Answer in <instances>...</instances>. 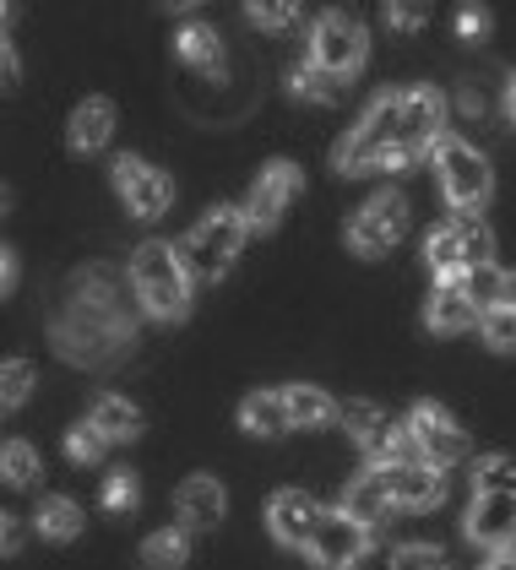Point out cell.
Listing matches in <instances>:
<instances>
[{
	"instance_id": "obj_1",
	"label": "cell",
	"mask_w": 516,
	"mask_h": 570,
	"mask_svg": "<svg viewBox=\"0 0 516 570\" xmlns=\"http://www.w3.org/2000/svg\"><path fill=\"white\" fill-rule=\"evenodd\" d=\"M130 283H136L147 315H158V321H179L191 309V266L164 239H147L130 250Z\"/></svg>"
},
{
	"instance_id": "obj_2",
	"label": "cell",
	"mask_w": 516,
	"mask_h": 570,
	"mask_svg": "<svg viewBox=\"0 0 516 570\" xmlns=\"http://www.w3.org/2000/svg\"><path fill=\"white\" fill-rule=\"evenodd\" d=\"M245 213L240 207H213L207 218L196 223L191 234H185V266L196 272V277H207V283H217L228 266H234V256L245 250Z\"/></svg>"
},
{
	"instance_id": "obj_3",
	"label": "cell",
	"mask_w": 516,
	"mask_h": 570,
	"mask_svg": "<svg viewBox=\"0 0 516 570\" xmlns=\"http://www.w3.org/2000/svg\"><path fill=\"white\" fill-rule=\"evenodd\" d=\"M130 326L120 321V309H93V305H71V315L55 326V348L77 364H109L115 353L126 348Z\"/></svg>"
},
{
	"instance_id": "obj_4",
	"label": "cell",
	"mask_w": 516,
	"mask_h": 570,
	"mask_svg": "<svg viewBox=\"0 0 516 570\" xmlns=\"http://www.w3.org/2000/svg\"><path fill=\"white\" fill-rule=\"evenodd\" d=\"M446 136V98L435 88H408L397 104V147L387 153V169H408L419 153H435V141Z\"/></svg>"
},
{
	"instance_id": "obj_5",
	"label": "cell",
	"mask_w": 516,
	"mask_h": 570,
	"mask_svg": "<svg viewBox=\"0 0 516 570\" xmlns=\"http://www.w3.org/2000/svg\"><path fill=\"white\" fill-rule=\"evenodd\" d=\"M397 104L402 92H387L370 104V115L359 120V131H348L338 141V175H370L387 169V153L397 147Z\"/></svg>"
},
{
	"instance_id": "obj_6",
	"label": "cell",
	"mask_w": 516,
	"mask_h": 570,
	"mask_svg": "<svg viewBox=\"0 0 516 570\" xmlns=\"http://www.w3.org/2000/svg\"><path fill=\"white\" fill-rule=\"evenodd\" d=\"M435 175H440L446 202H451V207H463V213L484 207V202H489V190H495V175H489L484 153L468 147V141H457V136H440V141H435Z\"/></svg>"
},
{
	"instance_id": "obj_7",
	"label": "cell",
	"mask_w": 516,
	"mask_h": 570,
	"mask_svg": "<svg viewBox=\"0 0 516 570\" xmlns=\"http://www.w3.org/2000/svg\"><path fill=\"white\" fill-rule=\"evenodd\" d=\"M425 262H430L446 283H457V272L489 262V228H484L474 213H457V218L440 223L430 239H425Z\"/></svg>"
},
{
	"instance_id": "obj_8",
	"label": "cell",
	"mask_w": 516,
	"mask_h": 570,
	"mask_svg": "<svg viewBox=\"0 0 516 570\" xmlns=\"http://www.w3.org/2000/svg\"><path fill=\"white\" fill-rule=\"evenodd\" d=\"M364 55H370V39H364V28L343 17V11H327L321 22H315V33H310V66H321L327 77H353L359 66H364Z\"/></svg>"
},
{
	"instance_id": "obj_9",
	"label": "cell",
	"mask_w": 516,
	"mask_h": 570,
	"mask_svg": "<svg viewBox=\"0 0 516 570\" xmlns=\"http://www.w3.org/2000/svg\"><path fill=\"white\" fill-rule=\"evenodd\" d=\"M370 554V527H359L343 511H327L315 538H310V560L315 570H359V560Z\"/></svg>"
},
{
	"instance_id": "obj_10",
	"label": "cell",
	"mask_w": 516,
	"mask_h": 570,
	"mask_svg": "<svg viewBox=\"0 0 516 570\" xmlns=\"http://www.w3.org/2000/svg\"><path fill=\"white\" fill-rule=\"evenodd\" d=\"M115 190H120V202L130 207V218H142V223L164 218L174 202L169 175H158L153 164H142V158H130V153L115 158Z\"/></svg>"
},
{
	"instance_id": "obj_11",
	"label": "cell",
	"mask_w": 516,
	"mask_h": 570,
	"mask_svg": "<svg viewBox=\"0 0 516 570\" xmlns=\"http://www.w3.org/2000/svg\"><path fill=\"white\" fill-rule=\"evenodd\" d=\"M408 435H413V451H419L430 468H446V462L468 456V435H463V424H457L446 407H435V402H419V407L408 413Z\"/></svg>"
},
{
	"instance_id": "obj_12",
	"label": "cell",
	"mask_w": 516,
	"mask_h": 570,
	"mask_svg": "<svg viewBox=\"0 0 516 570\" xmlns=\"http://www.w3.org/2000/svg\"><path fill=\"white\" fill-rule=\"evenodd\" d=\"M402 234H408V202L402 196H376L359 218L348 223V245L359 256H387Z\"/></svg>"
},
{
	"instance_id": "obj_13",
	"label": "cell",
	"mask_w": 516,
	"mask_h": 570,
	"mask_svg": "<svg viewBox=\"0 0 516 570\" xmlns=\"http://www.w3.org/2000/svg\"><path fill=\"white\" fill-rule=\"evenodd\" d=\"M294 190H300V169H294L289 158L266 164L261 179L251 185V202L240 207V213H245V228H278V218H283V207H289Z\"/></svg>"
},
{
	"instance_id": "obj_14",
	"label": "cell",
	"mask_w": 516,
	"mask_h": 570,
	"mask_svg": "<svg viewBox=\"0 0 516 570\" xmlns=\"http://www.w3.org/2000/svg\"><path fill=\"white\" fill-rule=\"evenodd\" d=\"M376 473H381L391 511H425V505H440L446 494V479L430 462H402V468H376Z\"/></svg>"
},
{
	"instance_id": "obj_15",
	"label": "cell",
	"mask_w": 516,
	"mask_h": 570,
	"mask_svg": "<svg viewBox=\"0 0 516 570\" xmlns=\"http://www.w3.org/2000/svg\"><path fill=\"white\" fill-rule=\"evenodd\" d=\"M321 517H327V511H321L304 489H283V494H272V505H266V527H272V538H278V543H289V549H310V538H315Z\"/></svg>"
},
{
	"instance_id": "obj_16",
	"label": "cell",
	"mask_w": 516,
	"mask_h": 570,
	"mask_svg": "<svg viewBox=\"0 0 516 570\" xmlns=\"http://www.w3.org/2000/svg\"><path fill=\"white\" fill-rule=\"evenodd\" d=\"M468 538L484 549H512L516 543V494H474V511H468Z\"/></svg>"
},
{
	"instance_id": "obj_17",
	"label": "cell",
	"mask_w": 516,
	"mask_h": 570,
	"mask_svg": "<svg viewBox=\"0 0 516 570\" xmlns=\"http://www.w3.org/2000/svg\"><path fill=\"white\" fill-rule=\"evenodd\" d=\"M174 511H179V527L185 532H207V527L223 522V511H228V494H223V483L217 479H185L179 483V494H174Z\"/></svg>"
},
{
	"instance_id": "obj_18",
	"label": "cell",
	"mask_w": 516,
	"mask_h": 570,
	"mask_svg": "<svg viewBox=\"0 0 516 570\" xmlns=\"http://www.w3.org/2000/svg\"><path fill=\"white\" fill-rule=\"evenodd\" d=\"M109 136H115V104L109 98H82L71 109V126H66L71 153H98V147H109Z\"/></svg>"
},
{
	"instance_id": "obj_19",
	"label": "cell",
	"mask_w": 516,
	"mask_h": 570,
	"mask_svg": "<svg viewBox=\"0 0 516 570\" xmlns=\"http://www.w3.org/2000/svg\"><path fill=\"white\" fill-rule=\"evenodd\" d=\"M478 321V309L468 305V294L457 288V283H440L430 294V305H425V326H430L435 337H451V332H468Z\"/></svg>"
},
{
	"instance_id": "obj_20",
	"label": "cell",
	"mask_w": 516,
	"mask_h": 570,
	"mask_svg": "<svg viewBox=\"0 0 516 570\" xmlns=\"http://www.w3.org/2000/svg\"><path fill=\"white\" fill-rule=\"evenodd\" d=\"M240 430L245 435H261V440H278L289 435V407H283V392H251L240 402Z\"/></svg>"
},
{
	"instance_id": "obj_21",
	"label": "cell",
	"mask_w": 516,
	"mask_h": 570,
	"mask_svg": "<svg viewBox=\"0 0 516 570\" xmlns=\"http://www.w3.org/2000/svg\"><path fill=\"white\" fill-rule=\"evenodd\" d=\"M87 424L98 430L104 440H136L142 435V413L130 407L126 396H115V392H98L93 396V413H87Z\"/></svg>"
},
{
	"instance_id": "obj_22",
	"label": "cell",
	"mask_w": 516,
	"mask_h": 570,
	"mask_svg": "<svg viewBox=\"0 0 516 570\" xmlns=\"http://www.w3.org/2000/svg\"><path fill=\"white\" fill-rule=\"evenodd\" d=\"M33 527H39V538H49V543H71L82 532V505L71 494H43L39 511H33Z\"/></svg>"
},
{
	"instance_id": "obj_23",
	"label": "cell",
	"mask_w": 516,
	"mask_h": 570,
	"mask_svg": "<svg viewBox=\"0 0 516 570\" xmlns=\"http://www.w3.org/2000/svg\"><path fill=\"white\" fill-rule=\"evenodd\" d=\"M343 517H353L359 527H376L391 517V500L381 489V473H364V479L348 483V500H343Z\"/></svg>"
},
{
	"instance_id": "obj_24",
	"label": "cell",
	"mask_w": 516,
	"mask_h": 570,
	"mask_svg": "<svg viewBox=\"0 0 516 570\" xmlns=\"http://www.w3.org/2000/svg\"><path fill=\"white\" fill-rule=\"evenodd\" d=\"M283 407H289V424H304V430H321V424L338 419V402L327 392H315V386H289Z\"/></svg>"
},
{
	"instance_id": "obj_25",
	"label": "cell",
	"mask_w": 516,
	"mask_h": 570,
	"mask_svg": "<svg viewBox=\"0 0 516 570\" xmlns=\"http://www.w3.org/2000/svg\"><path fill=\"white\" fill-rule=\"evenodd\" d=\"M142 560L153 570H179L191 560V532L185 527H164V532H153L147 543H142Z\"/></svg>"
},
{
	"instance_id": "obj_26",
	"label": "cell",
	"mask_w": 516,
	"mask_h": 570,
	"mask_svg": "<svg viewBox=\"0 0 516 570\" xmlns=\"http://www.w3.org/2000/svg\"><path fill=\"white\" fill-rule=\"evenodd\" d=\"M179 60L196 66V71H217V66H223V45H217L213 28H202V22L179 28Z\"/></svg>"
},
{
	"instance_id": "obj_27",
	"label": "cell",
	"mask_w": 516,
	"mask_h": 570,
	"mask_svg": "<svg viewBox=\"0 0 516 570\" xmlns=\"http://www.w3.org/2000/svg\"><path fill=\"white\" fill-rule=\"evenodd\" d=\"M457 288H463V294H468V305L474 309H500V288H506V272H500V266L495 262H478V266H468V272H463V283H457Z\"/></svg>"
},
{
	"instance_id": "obj_28",
	"label": "cell",
	"mask_w": 516,
	"mask_h": 570,
	"mask_svg": "<svg viewBox=\"0 0 516 570\" xmlns=\"http://www.w3.org/2000/svg\"><path fill=\"white\" fill-rule=\"evenodd\" d=\"M0 479L11 489H33L39 483V451L28 440H6L0 445Z\"/></svg>"
},
{
	"instance_id": "obj_29",
	"label": "cell",
	"mask_w": 516,
	"mask_h": 570,
	"mask_svg": "<svg viewBox=\"0 0 516 570\" xmlns=\"http://www.w3.org/2000/svg\"><path fill=\"white\" fill-rule=\"evenodd\" d=\"M364 451H370V462H376V468H402V456L413 451V435H408V424H402V430H391L387 419H381V430L364 440Z\"/></svg>"
},
{
	"instance_id": "obj_30",
	"label": "cell",
	"mask_w": 516,
	"mask_h": 570,
	"mask_svg": "<svg viewBox=\"0 0 516 570\" xmlns=\"http://www.w3.org/2000/svg\"><path fill=\"white\" fill-rule=\"evenodd\" d=\"M474 489L478 494H516V456H478Z\"/></svg>"
},
{
	"instance_id": "obj_31",
	"label": "cell",
	"mask_w": 516,
	"mask_h": 570,
	"mask_svg": "<svg viewBox=\"0 0 516 570\" xmlns=\"http://www.w3.org/2000/svg\"><path fill=\"white\" fill-rule=\"evenodd\" d=\"M33 381H39V375H33L28 358H6V364H0V413H6V407H22V402L33 396Z\"/></svg>"
},
{
	"instance_id": "obj_32",
	"label": "cell",
	"mask_w": 516,
	"mask_h": 570,
	"mask_svg": "<svg viewBox=\"0 0 516 570\" xmlns=\"http://www.w3.org/2000/svg\"><path fill=\"white\" fill-rule=\"evenodd\" d=\"M289 88L300 92V98H315V104H332V98H338V92H343V82H338V77H327V71H321V66H300V71H294V82H289Z\"/></svg>"
},
{
	"instance_id": "obj_33",
	"label": "cell",
	"mask_w": 516,
	"mask_h": 570,
	"mask_svg": "<svg viewBox=\"0 0 516 570\" xmlns=\"http://www.w3.org/2000/svg\"><path fill=\"white\" fill-rule=\"evenodd\" d=\"M104 445H109V440L98 435V430H93V424H77V430H71V435H66V456H71V462H77V468H93V462H98V456H104Z\"/></svg>"
},
{
	"instance_id": "obj_34",
	"label": "cell",
	"mask_w": 516,
	"mask_h": 570,
	"mask_svg": "<svg viewBox=\"0 0 516 570\" xmlns=\"http://www.w3.org/2000/svg\"><path fill=\"white\" fill-rule=\"evenodd\" d=\"M484 337H489V348H500V353H516V309H489L484 315Z\"/></svg>"
},
{
	"instance_id": "obj_35",
	"label": "cell",
	"mask_w": 516,
	"mask_h": 570,
	"mask_svg": "<svg viewBox=\"0 0 516 570\" xmlns=\"http://www.w3.org/2000/svg\"><path fill=\"white\" fill-rule=\"evenodd\" d=\"M343 424H348V435L364 445V440L381 430V407H376V402H348V407H343Z\"/></svg>"
},
{
	"instance_id": "obj_36",
	"label": "cell",
	"mask_w": 516,
	"mask_h": 570,
	"mask_svg": "<svg viewBox=\"0 0 516 570\" xmlns=\"http://www.w3.org/2000/svg\"><path fill=\"white\" fill-rule=\"evenodd\" d=\"M136 479L130 473H109V483H104V511H115V517H126V511H136Z\"/></svg>"
},
{
	"instance_id": "obj_37",
	"label": "cell",
	"mask_w": 516,
	"mask_h": 570,
	"mask_svg": "<svg viewBox=\"0 0 516 570\" xmlns=\"http://www.w3.org/2000/svg\"><path fill=\"white\" fill-rule=\"evenodd\" d=\"M397 566L402 570H440L446 560H440V549H430V543H408V549H397Z\"/></svg>"
},
{
	"instance_id": "obj_38",
	"label": "cell",
	"mask_w": 516,
	"mask_h": 570,
	"mask_svg": "<svg viewBox=\"0 0 516 570\" xmlns=\"http://www.w3.org/2000/svg\"><path fill=\"white\" fill-rule=\"evenodd\" d=\"M457 28H463V39H468V45L489 39V11H484V6H463V11H457Z\"/></svg>"
},
{
	"instance_id": "obj_39",
	"label": "cell",
	"mask_w": 516,
	"mask_h": 570,
	"mask_svg": "<svg viewBox=\"0 0 516 570\" xmlns=\"http://www.w3.org/2000/svg\"><path fill=\"white\" fill-rule=\"evenodd\" d=\"M294 17H300V6H289V0L283 6H251V22H261V28H289Z\"/></svg>"
},
{
	"instance_id": "obj_40",
	"label": "cell",
	"mask_w": 516,
	"mask_h": 570,
	"mask_svg": "<svg viewBox=\"0 0 516 570\" xmlns=\"http://www.w3.org/2000/svg\"><path fill=\"white\" fill-rule=\"evenodd\" d=\"M22 538H28L22 522H17L11 511H0V560H6V554H22Z\"/></svg>"
},
{
	"instance_id": "obj_41",
	"label": "cell",
	"mask_w": 516,
	"mask_h": 570,
	"mask_svg": "<svg viewBox=\"0 0 516 570\" xmlns=\"http://www.w3.org/2000/svg\"><path fill=\"white\" fill-rule=\"evenodd\" d=\"M17 77H22V66H17V49L6 45V33H0V88H17Z\"/></svg>"
},
{
	"instance_id": "obj_42",
	"label": "cell",
	"mask_w": 516,
	"mask_h": 570,
	"mask_svg": "<svg viewBox=\"0 0 516 570\" xmlns=\"http://www.w3.org/2000/svg\"><path fill=\"white\" fill-rule=\"evenodd\" d=\"M425 17H430L425 6H387V22H391V28H419Z\"/></svg>"
},
{
	"instance_id": "obj_43",
	"label": "cell",
	"mask_w": 516,
	"mask_h": 570,
	"mask_svg": "<svg viewBox=\"0 0 516 570\" xmlns=\"http://www.w3.org/2000/svg\"><path fill=\"white\" fill-rule=\"evenodd\" d=\"M11 288H17V256H11V250L0 245V299H6Z\"/></svg>"
},
{
	"instance_id": "obj_44",
	"label": "cell",
	"mask_w": 516,
	"mask_h": 570,
	"mask_svg": "<svg viewBox=\"0 0 516 570\" xmlns=\"http://www.w3.org/2000/svg\"><path fill=\"white\" fill-rule=\"evenodd\" d=\"M359 570H402V566H397V554H364Z\"/></svg>"
},
{
	"instance_id": "obj_45",
	"label": "cell",
	"mask_w": 516,
	"mask_h": 570,
	"mask_svg": "<svg viewBox=\"0 0 516 570\" xmlns=\"http://www.w3.org/2000/svg\"><path fill=\"white\" fill-rule=\"evenodd\" d=\"M463 109H468V115H478V109H484V92H478V88H463Z\"/></svg>"
},
{
	"instance_id": "obj_46",
	"label": "cell",
	"mask_w": 516,
	"mask_h": 570,
	"mask_svg": "<svg viewBox=\"0 0 516 570\" xmlns=\"http://www.w3.org/2000/svg\"><path fill=\"white\" fill-rule=\"evenodd\" d=\"M500 305L516 309V272H506V288H500Z\"/></svg>"
},
{
	"instance_id": "obj_47",
	"label": "cell",
	"mask_w": 516,
	"mask_h": 570,
	"mask_svg": "<svg viewBox=\"0 0 516 570\" xmlns=\"http://www.w3.org/2000/svg\"><path fill=\"white\" fill-rule=\"evenodd\" d=\"M506 120H512V126H516V77H512V82H506Z\"/></svg>"
},
{
	"instance_id": "obj_48",
	"label": "cell",
	"mask_w": 516,
	"mask_h": 570,
	"mask_svg": "<svg viewBox=\"0 0 516 570\" xmlns=\"http://www.w3.org/2000/svg\"><path fill=\"white\" fill-rule=\"evenodd\" d=\"M484 570H516V554H495V560H489Z\"/></svg>"
},
{
	"instance_id": "obj_49",
	"label": "cell",
	"mask_w": 516,
	"mask_h": 570,
	"mask_svg": "<svg viewBox=\"0 0 516 570\" xmlns=\"http://www.w3.org/2000/svg\"><path fill=\"white\" fill-rule=\"evenodd\" d=\"M6 17H11V11H6V6H0V22H6Z\"/></svg>"
},
{
	"instance_id": "obj_50",
	"label": "cell",
	"mask_w": 516,
	"mask_h": 570,
	"mask_svg": "<svg viewBox=\"0 0 516 570\" xmlns=\"http://www.w3.org/2000/svg\"><path fill=\"white\" fill-rule=\"evenodd\" d=\"M0 213H6V190H0Z\"/></svg>"
}]
</instances>
